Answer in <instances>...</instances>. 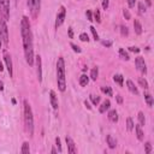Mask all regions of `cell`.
<instances>
[{"label":"cell","mask_w":154,"mask_h":154,"mask_svg":"<svg viewBox=\"0 0 154 154\" xmlns=\"http://www.w3.org/2000/svg\"><path fill=\"white\" fill-rule=\"evenodd\" d=\"M108 119L111 120L112 123H117L118 122V113H117V111L116 110H111V111L108 112Z\"/></svg>","instance_id":"16"},{"label":"cell","mask_w":154,"mask_h":154,"mask_svg":"<svg viewBox=\"0 0 154 154\" xmlns=\"http://www.w3.org/2000/svg\"><path fill=\"white\" fill-rule=\"evenodd\" d=\"M56 146L58 147V152L62 153V152H63V149H62V142H60L59 137H56Z\"/></svg>","instance_id":"35"},{"label":"cell","mask_w":154,"mask_h":154,"mask_svg":"<svg viewBox=\"0 0 154 154\" xmlns=\"http://www.w3.org/2000/svg\"><path fill=\"white\" fill-rule=\"evenodd\" d=\"M80 40L83 41V42H88L89 41V36H88L87 33H82V34L80 35Z\"/></svg>","instance_id":"31"},{"label":"cell","mask_w":154,"mask_h":154,"mask_svg":"<svg viewBox=\"0 0 154 154\" xmlns=\"http://www.w3.org/2000/svg\"><path fill=\"white\" fill-rule=\"evenodd\" d=\"M86 16H87V19L89 21V22H93V21H94V19H93V13H92V11L88 10V11H87V13H86Z\"/></svg>","instance_id":"39"},{"label":"cell","mask_w":154,"mask_h":154,"mask_svg":"<svg viewBox=\"0 0 154 154\" xmlns=\"http://www.w3.org/2000/svg\"><path fill=\"white\" fill-rule=\"evenodd\" d=\"M70 46L72 47V49H74L75 52H77V53H81V52H82V49H81L78 46H77V45H75V43H72V42H71V43H70Z\"/></svg>","instance_id":"37"},{"label":"cell","mask_w":154,"mask_h":154,"mask_svg":"<svg viewBox=\"0 0 154 154\" xmlns=\"http://www.w3.org/2000/svg\"><path fill=\"white\" fill-rule=\"evenodd\" d=\"M126 86H128V89H129L130 93H133V94H135V95L139 94V89H137V87L135 86V83L131 80L126 81Z\"/></svg>","instance_id":"13"},{"label":"cell","mask_w":154,"mask_h":154,"mask_svg":"<svg viewBox=\"0 0 154 154\" xmlns=\"http://www.w3.org/2000/svg\"><path fill=\"white\" fill-rule=\"evenodd\" d=\"M4 90V83H3V81H0V92H3Z\"/></svg>","instance_id":"48"},{"label":"cell","mask_w":154,"mask_h":154,"mask_svg":"<svg viewBox=\"0 0 154 154\" xmlns=\"http://www.w3.org/2000/svg\"><path fill=\"white\" fill-rule=\"evenodd\" d=\"M98 76H99V70H98V68H93L92 71H90V78H92L93 81H96Z\"/></svg>","instance_id":"24"},{"label":"cell","mask_w":154,"mask_h":154,"mask_svg":"<svg viewBox=\"0 0 154 154\" xmlns=\"http://www.w3.org/2000/svg\"><path fill=\"white\" fill-rule=\"evenodd\" d=\"M94 18H95V21L98 22V23H100V22H101V16H100V10H99V9H96V10L94 11Z\"/></svg>","instance_id":"30"},{"label":"cell","mask_w":154,"mask_h":154,"mask_svg":"<svg viewBox=\"0 0 154 154\" xmlns=\"http://www.w3.org/2000/svg\"><path fill=\"white\" fill-rule=\"evenodd\" d=\"M135 64H136V68H137V70H139L140 72L145 74V75L147 74V65L145 63L143 58H142V57H137L136 60H135Z\"/></svg>","instance_id":"9"},{"label":"cell","mask_w":154,"mask_h":154,"mask_svg":"<svg viewBox=\"0 0 154 154\" xmlns=\"http://www.w3.org/2000/svg\"><path fill=\"white\" fill-rule=\"evenodd\" d=\"M0 38L5 43V46H9V30L6 25V21L0 15Z\"/></svg>","instance_id":"4"},{"label":"cell","mask_w":154,"mask_h":154,"mask_svg":"<svg viewBox=\"0 0 154 154\" xmlns=\"http://www.w3.org/2000/svg\"><path fill=\"white\" fill-rule=\"evenodd\" d=\"M28 6L30 10L31 17L37 18L38 13H40V0H28Z\"/></svg>","instance_id":"5"},{"label":"cell","mask_w":154,"mask_h":154,"mask_svg":"<svg viewBox=\"0 0 154 154\" xmlns=\"http://www.w3.org/2000/svg\"><path fill=\"white\" fill-rule=\"evenodd\" d=\"M135 130H136V136H137V139H139V141H143V131H142L141 129V125H136L134 126Z\"/></svg>","instance_id":"17"},{"label":"cell","mask_w":154,"mask_h":154,"mask_svg":"<svg viewBox=\"0 0 154 154\" xmlns=\"http://www.w3.org/2000/svg\"><path fill=\"white\" fill-rule=\"evenodd\" d=\"M89 29H90V31H92V34H93V36H94V40H95V41H98V40H99V34H98V33H96L95 28H94V27H93V25H92V27H90V28H89Z\"/></svg>","instance_id":"33"},{"label":"cell","mask_w":154,"mask_h":154,"mask_svg":"<svg viewBox=\"0 0 154 154\" xmlns=\"http://www.w3.org/2000/svg\"><path fill=\"white\" fill-rule=\"evenodd\" d=\"M88 82H89V77H88L86 74H83V75L80 77V84L82 87H86L88 84Z\"/></svg>","instance_id":"21"},{"label":"cell","mask_w":154,"mask_h":154,"mask_svg":"<svg viewBox=\"0 0 154 154\" xmlns=\"http://www.w3.org/2000/svg\"><path fill=\"white\" fill-rule=\"evenodd\" d=\"M135 3H136V0H128V5H129V7H135Z\"/></svg>","instance_id":"42"},{"label":"cell","mask_w":154,"mask_h":154,"mask_svg":"<svg viewBox=\"0 0 154 154\" xmlns=\"http://www.w3.org/2000/svg\"><path fill=\"white\" fill-rule=\"evenodd\" d=\"M23 105H24V125H25V131L30 136H33V134H34V117H33L31 106H30V104L27 100L23 101Z\"/></svg>","instance_id":"3"},{"label":"cell","mask_w":154,"mask_h":154,"mask_svg":"<svg viewBox=\"0 0 154 154\" xmlns=\"http://www.w3.org/2000/svg\"><path fill=\"white\" fill-rule=\"evenodd\" d=\"M65 16H66V10H65L64 6H60V10H59V12L57 15V19H56V28H58V27H60L64 23Z\"/></svg>","instance_id":"8"},{"label":"cell","mask_w":154,"mask_h":154,"mask_svg":"<svg viewBox=\"0 0 154 154\" xmlns=\"http://www.w3.org/2000/svg\"><path fill=\"white\" fill-rule=\"evenodd\" d=\"M69 37L72 38L74 37V31H72V28H69Z\"/></svg>","instance_id":"45"},{"label":"cell","mask_w":154,"mask_h":154,"mask_svg":"<svg viewBox=\"0 0 154 154\" xmlns=\"http://www.w3.org/2000/svg\"><path fill=\"white\" fill-rule=\"evenodd\" d=\"M104 46H106V47H111V45H112V42L111 41H102L101 42Z\"/></svg>","instance_id":"43"},{"label":"cell","mask_w":154,"mask_h":154,"mask_svg":"<svg viewBox=\"0 0 154 154\" xmlns=\"http://www.w3.org/2000/svg\"><path fill=\"white\" fill-rule=\"evenodd\" d=\"M89 99H90V101L93 102V105H94V106H98V104L99 102H100V96H95V95H90L89 96Z\"/></svg>","instance_id":"28"},{"label":"cell","mask_w":154,"mask_h":154,"mask_svg":"<svg viewBox=\"0 0 154 154\" xmlns=\"http://www.w3.org/2000/svg\"><path fill=\"white\" fill-rule=\"evenodd\" d=\"M102 9L104 10L108 9V0H102Z\"/></svg>","instance_id":"41"},{"label":"cell","mask_w":154,"mask_h":154,"mask_svg":"<svg viewBox=\"0 0 154 154\" xmlns=\"http://www.w3.org/2000/svg\"><path fill=\"white\" fill-rule=\"evenodd\" d=\"M52 154H57V149H56V148H53V149H52Z\"/></svg>","instance_id":"49"},{"label":"cell","mask_w":154,"mask_h":154,"mask_svg":"<svg viewBox=\"0 0 154 154\" xmlns=\"http://www.w3.org/2000/svg\"><path fill=\"white\" fill-rule=\"evenodd\" d=\"M145 152L147 154H149L152 152V145H151V142H146V143H145Z\"/></svg>","instance_id":"34"},{"label":"cell","mask_w":154,"mask_h":154,"mask_svg":"<svg viewBox=\"0 0 154 154\" xmlns=\"http://www.w3.org/2000/svg\"><path fill=\"white\" fill-rule=\"evenodd\" d=\"M30 152V147H29V142L24 141L23 145H22V148H21V153L22 154H29Z\"/></svg>","instance_id":"19"},{"label":"cell","mask_w":154,"mask_h":154,"mask_svg":"<svg viewBox=\"0 0 154 154\" xmlns=\"http://www.w3.org/2000/svg\"><path fill=\"white\" fill-rule=\"evenodd\" d=\"M120 33H122L123 36H128V35H129V30H128V28H126V27H124V25L120 27Z\"/></svg>","instance_id":"36"},{"label":"cell","mask_w":154,"mask_h":154,"mask_svg":"<svg viewBox=\"0 0 154 154\" xmlns=\"http://www.w3.org/2000/svg\"><path fill=\"white\" fill-rule=\"evenodd\" d=\"M116 100H117L118 104H123V98L120 96V95H117V96H116Z\"/></svg>","instance_id":"44"},{"label":"cell","mask_w":154,"mask_h":154,"mask_svg":"<svg viewBox=\"0 0 154 154\" xmlns=\"http://www.w3.org/2000/svg\"><path fill=\"white\" fill-rule=\"evenodd\" d=\"M65 141H66V145H68V152L70 154L77 153V148H76V145H75L74 140L71 139L70 136H66V137H65Z\"/></svg>","instance_id":"11"},{"label":"cell","mask_w":154,"mask_h":154,"mask_svg":"<svg viewBox=\"0 0 154 154\" xmlns=\"http://www.w3.org/2000/svg\"><path fill=\"white\" fill-rule=\"evenodd\" d=\"M49 101H51V105L53 107L54 111H58V98L56 95V92L54 90H51L49 92Z\"/></svg>","instance_id":"12"},{"label":"cell","mask_w":154,"mask_h":154,"mask_svg":"<svg viewBox=\"0 0 154 154\" xmlns=\"http://www.w3.org/2000/svg\"><path fill=\"white\" fill-rule=\"evenodd\" d=\"M113 81L116 82V83H118L120 87H123V82H124V77L122 76V75H119V74H117V75H114L113 76Z\"/></svg>","instance_id":"20"},{"label":"cell","mask_w":154,"mask_h":154,"mask_svg":"<svg viewBox=\"0 0 154 154\" xmlns=\"http://www.w3.org/2000/svg\"><path fill=\"white\" fill-rule=\"evenodd\" d=\"M110 107H111V101L107 99V100H105V101L101 104L100 108H99V112H100V113H105L107 110H110Z\"/></svg>","instance_id":"14"},{"label":"cell","mask_w":154,"mask_h":154,"mask_svg":"<svg viewBox=\"0 0 154 154\" xmlns=\"http://www.w3.org/2000/svg\"><path fill=\"white\" fill-rule=\"evenodd\" d=\"M21 35H22V41H23L25 62L29 64V66H33V64H34L33 34H31V29H30L29 18L27 17V16H23V18H22V22H21Z\"/></svg>","instance_id":"1"},{"label":"cell","mask_w":154,"mask_h":154,"mask_svg":"<svg viewBox=\"0 0 154 154\" xmlns=\"http://www.w3.org/2000/svg\"><path fill=\"white\" fill-rule=\"evenodd\" d=\"M137 119H139V123H140L141 126H142V125H145L146 119H145V114H143V112H139V114H137Z\"/></svg>","instance_id":"27"},{"label":"cell","mask_w":154,"mask_h":154,"mask_svg":"<svg viewBox=\"0 0 154 154\" xmlns=\"http://www.w3.org/2000/svg\"><path fill=\"white\" fill-rule=\"evenodd\" d=\"M1 43H3V41H1V38H0V49H1Z\"/></svg>","instance_id":"50"},{"label":"cell","mask_w":154,"mask_h":154,"mask_svg":"<svg viewBox=\"0 0 154 154\" xmlns=\"http://www.w3.org/2000/svg\"><path fill=\"white\" fill-rule=\"evenodd\" d=\"M3 57H4V62L6 64V68H7V71H9V75L10 77L13 76V68H12V59H11V56L7 51H4L3 53Z\"/></svg>","instance_id":"7"},{"label":"cell","mask_w":154,"mask_h":154,"mask_svg":"<svg viewBox=\"0 0 154 154\" xmlns=\"http://www.w3.org/2000/svg\"><path fill=\"white\" fill-rule=\"evenodd\" d=\"M57 83L60 92L66 89V80H65V62L63 57H59L57 60Z\"/></svg>","instance_id":"2"},{"label":"cell","mask_w":154,"mask_h":154,"mask_svg":"<svg viewBox=\"0 0 154 154\" xmlns=\"http://www.w3.org/2000/svg\"><path fill=\"white\" fill-rule=\"evenodd\" d=\"M145 100H146L147 105L149 106V107H152V106H153V96H152L151 94H148V93H146V94H145Z\"/></svg>","instance_id":"25"},{"label":"cell","mask_w":154,"mask_h":154,"mask_svg":"<svg viewBox=\"0 0 154 154\" xmlns=\"http://www.w3.org/2000/svg\"><path fill=\"white\" fill-rule=\"evenodd\" d=\"M123 16L125 17V19H130V18H131L129 10H126V9H124V10H123Z\"/></svg>","instance_id":"38"},{"label":"cell","mask_w":154,"mask_h":154,"mask_svg":"<svg viewBox=\"0 0 154 154\" xmlns=\"http://www.w3.org/2000/svg\"><path fill=\"white\" fill-rule=\"evenodd\" d=\"M101 92L104 93V94H106L107 96H112V95H113V92H112V89H111V87H108V86L101 87Z\"/></svg>","instance_id":"22"},{"label":"cell","mask_w":154,"mask_h":154,"mask_svg":"<svg viewBox=\"0 0 154 154\" xmlns=\"http://www.w3.org/2000/svg\"><path fill=\"white\" fill-rule=\"evenodd\" d=\"M139 83L141 84V87H143L145 89H148V87H149V86H148V82L143 78V77H140V78H139Z\"/></svg>","instance_id":"29"},{"label":"cell","mask_w":154,"mask_h":154,"mask_svg":"<svg viewBox=\"0 0 154 154\" xmlns=\"http://www.w3.org/2000/svg\"><path fill=\"white\" fill-rule=\"evenodd\" d=\"M84 105H86V107H87L88 110H90V108H92V106H90V104H89V102H88L87 100L84 101Z\"/></svg>","instance_id":"46"},{"label":"cell","mask_w":154,"mask_h":154,"mask_svg":"<svg viewBox=\"0 0 154 154\" xmlns=\"http://www.w3.org/2000/svg\"><path fill=\"white\" fill-rule=\"evenodd\" d=\"M134 29H135V33H136L137 35H141L142 34V25H141V23L137 19L134 21Z\"/></svg>","instance_id":"18"},{"label":"cell","mask_w":154,"mask_h":154,"mask_svg":"<svg viewBox=\"0 0 154 154\" xmlns=\"http://www.w3.org/2000/svg\"><path fill=\"white\" fill-rule=\"evenodd\" d=\"M35 62H36V74H37V80L38 82H42V60L40 56L35 57Z\"/></svg>","instance_id":"10"},{"label":"cell","mask_w":154,"mask_h":154,"mask_svg":"<svg viewBox=\"0 0 154 154\" xmlns=\"http://www.w3.org/2000/svg\"><path fill=\"white\" fill-rule=\"evenodd\" d=\"M119 56H120V58H122L123 60H129L130 59L129 54L124 51V48H119Z\"/></svg>","instance_id":"26"},{"label":"cell","mask_w":154,"mask_h":154,"mask_svg":"<svg viewBox=\"0 0 154 154\" xmlns=\"http://www.w3.org/2000/svg\"><path fill=\"white\" fill-rule=\"evenodd\" d=\"M139 13L140 15H145L146 13V7H145V5L142 3H139Z\"/></svg>","instance_id":"32"},{"label":"cell","mask_w":154,"mask_h":154,"mask_svg":"<svg viewBox=\"0 0 154 154\" xmlns=\"http://www.w3.org/2000/svg\"><path fill=\"white\" fill-rule=\"evenodd\" d=\"M146 4H147V6H152V0H146Z\"/></svg>","instance_id":"47"},{"label":"cell","mask_w":154,"mask_h":154,"mask_svg":"<svg viewBox=\"0 0 154 154\" xmlns=\"http://www.w3.org/2000/svg\"><path fill=\"white\" fill-rule=\"evenodd\" d=\"M106 141H107V145L111 149H113V148H116V146H117V140H116L112 135H107Z\"/></svg>","instance_id":"15"},{"label":"cell","mask_w":154,"mask_h":154,"mask_svg":"<svg viewBox=\"0 0 154 154\" xmlns=\"http://www.w3.org/2000/svg\"><path fill=\"white\" fill-rule=\"evenodd\" d=\"M0 15L5 21L10 18V0H0Z\"/></svg>","instance_id":"6"},{"label":"cell","mask_w":154,"mask_h":154,"mask_svg":"<svg viewBox=\"0 0 154 154\" xmlns=\"http://www.w3.org/2000/svg\"><path fill=\"white\" fill-rule=\"evenodd\" d=\"M129 51H130V52H134V53H139V52H140V48L131 46V47H129Z\"/></svg>","instance_id":"40"},{"label":"cell","mask_w":154,"mask_h":154,"mask_svg":"<svg viewBox=\"0 0 154 154\" xmlns=\"http://www.w3.org/2000/svg\"><path fill=\"white\" fill-rule=\"evenodd\" d=\"M134 126H135V124L133 122V118L128 117V118H126V129H128V131H133Z\"/></svg>","instance_id":"23"}]
</instances>
